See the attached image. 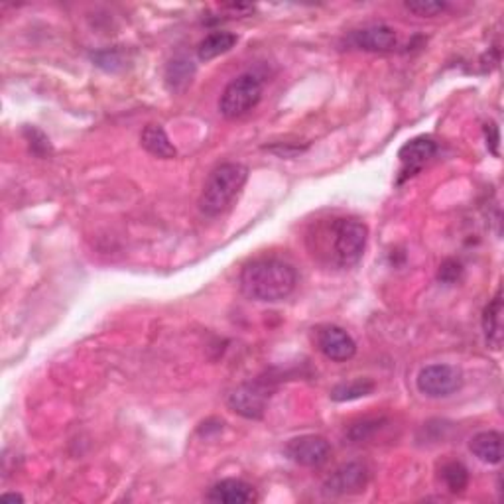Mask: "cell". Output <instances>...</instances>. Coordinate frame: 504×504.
Segmentation results:
<instances>
[{"instance_id":"1","label":"cell","mask_w":504,"mask_h":504,"mask_svg":"<svg viewBox=\"0 0 504 504\" xmlns=\"http://www.w3.org/2000/svg\"><path fill=\"white\" fill-rule=\"evenodd\" d=\"M298 282L296 268L276 256H262L244 264L241 272V290L256 301H282Z\"/></svg>"},{"instance_id":"2","label":"cell","mask_w":504,"mask_h":504,"mask_svg":"<svg viewBox=\"0 0 504 504\" xmlns=\"http://www.w3.org/2000/svg\"><path fill=\"white\" fill-rule=\"evenodd\" d=\"M367 241L369 229L365 222L339 217L315 231V252L325 254L327 261L339 268H351L362 259Z\"/></svg>"},{"instance_id":"3","label":"cell","mask_w":504,"mask_h":504,"mask_svg":"<svg viewBox=\"0 0 504 504\" xmlns=\"http://www.w3.org/2000/svg\"><path fill=\"white\" fill-rule=\"evenodd\" d=\"M249 180V168L242 163H221L203 185L202 195H199V209L207 217H217L234 203L242 192V187Z\"/></svg>"},{"instance_id":"4","label":"cell","mask_w":504,"mask_h":504,"mask_svg":"<svg viewBox=\"0 0 504 504\" xmlns=\"http://www.w3.org/2000/svg\"><path fill=\"white\" fill-rule=\"evenodd\" d=\"M262 97V84L261 79L252 74L239 75L232 79L222 91L219 101V111L227 119H239V116L252 111Z\"/></svg>"},{"instance_id":"5","label":"cell","mask_w":504,"mask_h":504,"mask_svg":"<svg viewBox=\"0 0 504 504\" xmlns=\"http://www.w3.org/2000/svg\"><path fill=\"white\" fill-rule=\"evenodd\" d=\"M463 374L451 365H430L418 374V390L430 398H445L461 389Z\"/></svg>"},{"instance_id":"6","label":"cell","mask_w":504,"mask_h":504,"mask_svg":"<svg viewBox=\"0 0 504 504\" xmlns=\"http://www.w3.org/2000/svg\"><path fill=\"white\" fill-rule=\"evenodd\" d=\"M268 400H271V390L264 382H246L241 384L229 394V408L242 418L261 420L266 412Z\"/></svg>"},{"instance_id":"7","label":"cell","mask_w":504,"mask_h":504,"mask_svg":"<svg viewBox=\"0 0 504 504\" xmlns=\"http://www.w3.org/2000/svg\"><path fill=\"white\" fill-rule=\"evenodd\" d=\"M369 483V471L362 463H345L331 473V477L323 483V492L331 497L355 495L365 490Z\"/></svg>"},{"instance_id":"8","label":"cell","mask_w":504,"mask_h":504,"mask_svg":"<svg viewBox=\"0 0 504 504\" xmlns=\"http://www.w3.org/2000/svg\"><path fill=\"white\" fill-rule=\"evenodd\" d=\"M288 460L301 467H320L331 453V445L321 436H301L290 440L286 445Z\"/></svg>"},{"instance_id":"9","label":"cell","mask_w":504,"mask_h":504,"mask_svg":"<svg viewBox=\"0 0 504 504\" xmlns=\"http://www.w3.org/2000/svg\"><path fill=\"white\" fill-rule=\"evenodd\" d=\"M436 152L438 144L428 136H418L406 143L400 148V152H398V158H400V178H398V183H402L404 180L416 175L433 156H436Z\"/></svg>"},{"instance_id":"10","label":"cell","mask_w":504,"mask_h":504,"mask_svg":"<svg viewBox=\"0 0 504 504\" xmlns=\"http://www.w3.org/2000/svg\"><path fill=\"white\" fill-rule=\"evenodd\" d=\"M315 341H318V349L321 353L335 362H345L349 359H353L357 353V345L353 341V337H351L343 327H337V325L320 327Z\"/></svg>"},{"instance_id":"11","label":"cell","mask_w":504,"mask_h":504,"mask_svg":"<svg viewBox=\"0 0 504 504\" xmlns=\"http://www.w3.org/2000/svg\"><path fill=\"white\" fill-rule=\"evenodd\" d=\"M349 42L359 50L374 52V54H386L392 52L398 45L396 32L386 25H372L367 28H361L351 34Z\"/></svg>"},{"instance_id":"12","label":"cell","mask_w":504,"mask_h":504,"mask_svg":"<svg viewBox=\"0 0 504 504\" xmlns=\"http://www.w3.org/2000/svg\"><path fill=\"white\" fill-rule=\"evenodd\" d=\"M207 499L221 504H246L256 500V492L241 479H222L211 487Z\"/></svg>"},{"instance_id":"13","label":"cell","mask_w":504,"mask_h":504,"mask_svg":"<svg viewBox=\"0 0 504 504\" xmlns=\"http://www.w3.org/2000/svg\"><path fill=\"white\" fill-rule=\"evenodd\" d=\"M469 450L483 463L499 465L502 461V436L499 431H480L469 443Z\"/></svg>"},{"instance_id":"14","label":"cell","mask_w":504,"mask_h":504,"mask_svg":"<svg viewBox=\"0 0 504 504\" xmlns=\"http://www.w3.org/2000/svg\"><path fill=\"white\" fill-rule=\"evenodd\" d=\"M483 331L490 349L499 351L502 347V292L489 301L483 311Z\"/></svg>"},{"instance_id":"15","label":"cell","mask_w":504,"mask_h":504,"mask_svg":"<svg viewBox=\"0 0 504 504\" xmlns=\"http://www.w3.org/2000/svg\"><path fill=\"white\" fill-rule=\"evenodd\" d=\"M140 143H143V146L152 156H158L163 160H170L175 156V148L160 124H148L143 131V136H140Z\"/></svg>"},{"instance_id":"16","label":"cell","mask_w":504,"mask_h":504,"mask_svg":"<svg viewBox=\"0 0 504 504\" xmlns=\"http://www.w3.org/2000/svg\"><path fill=\"white\" fill-rule=\"evenodd\" d=\"M237 36H234L232 32H213V34H209V36H205L202 42H199L197 45V55H199V60H213V57L217 55H222V54H227L229 50H232V45L237 44Z\"/></svg>"},{"instance_id":"17","label":"cell","mask_w":504,"mask_h":504,"mask_svg":"<svg viewBox=\"0 0 504 504\" xmlns=\"http://www.w3.org/2000/svg\"><path fill=\"white\" fill-rule=\"evenodd\" d=\"M374 390V382L369 379H357L353 382H343L331 390V400L345 402L357 400L361 396H369Z\"/></svg>"},{"instance_id":"18","label":"cell","mask_w":504,"mask_h":504,"mask_svg":"<svg viewBox=\"0 0 504 504\" xmlns=\"http://www.w3.org/2000/svg\"><path fill=\"white\" fill-rule=\"evenodd\" d=\"M441 477H443V483L448 485V489L451 492H463L469 485V471L467 467L460 461H451V463H445L441 469Z\"/></svg>"},{"instance_id":"19","label":"cell","mask_w":504,"mask_h":504,"mask_svg":"<svg viewBox=\"0 0 504 504\" xmlns=\"http://www.w3.org/2000/svg\"><path fill=\"white\" fill-rule=\"evenodd\" d=\"M410 13L418 16H436L445 10V3H431V0H420V3H406Z\"/></svg>"},{"instance_id":"20","label":"cell","mask_w":504,"mask_h":504,"mask_svg":"<svg viewBox=\"0 0 504 504\" xmlns=\"http://www.w3.org/2000/svg\"><path fill=\"white\" fill-rule=\"evenodd\" d=\"M460 272H461V266L455 261H448L441 266L440 280H443V282H453V280H457V276H460Z\"/></svg>"},{"instance_id":"21","label":"cell","mask_w":504,"mask_h":504,"mask_svg":"<svg viewBox=\"0 0 504 504\" xmlns=\"http://www.w3.org/2000/svg\"><path fill=\"white\" fill-rule=\"evenodd\" d=\"M485 134H487V146L492 150V154L499 156V140H500V136H499L497 124L495 123H489L485 126Z\"/></svg>"},{"instance_id":"22","label":"cell","mask_w":504,"mask_h":504,"mask_svg":"<svg viewBox=\"0 0 504 504\" xmlns=\"http://www.w3.org/2000/svg\"><path fill=\"white\" fill-rule=\"evenodd\" d=\"M0 499H3L5 502H10V500H13V502H25V497L18 495V492H5V495L0 497Z\"/></svg>"}]
</instances>
